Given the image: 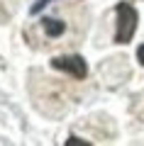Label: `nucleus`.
<instances>
[{
  "label": "nucleus",
  "instance_id": "nucleus-5",
  "mask_svg": "<svg viewBox=\"0 0 144 146\" xmlns=\"http://www.w3.org/2000/svg\"><path fill=\"white\" fill-rule=\"evenodd\" d=\"M81 144H86V146H88V141L78 139V136H68V139H66V146H81Z\"/></svg>",
  "mask_w": 144,
  "mask_h": 146
},
{
  "label": "nucleus",
  "instance_id": "nucleus-1",
  "mask_svg": "<svg viewBox=\"0 0 144 146\" xmlns=\"http://www.w3.org/2000/svg\"><path fill=\"white\" fill-rule=\"evenodd\" d=\"M117 25H115V44H129L134 32H137V10L129 3H117L115 5Z\"/></svg>",
  "mask_w": 144,
  "mask_h": 146
},
{
  "label": "nucleus",
  "instance_id": "nucleus-6",
  "mask_svg": "<svg viewBox=\"0 0 144 146\" xmlns=\"http://www.w3.org/2000/svg\"><path fill=\"white\" fill-rule=\"evenodd\" d=\"M137 58H139V63H142V66H144V44H142V46L137 49Z\"/></svg>",
  "mask_w": 144,
  "mask_h": 146
},
{
  "label": "nucleus",
  "instance_id": "nucleus-3",
  "mask_svg": "<svg viewBox=\"0 0 144 146\" xmlns=\"http://www.w3.org/2000/svg\"><path fill=\"white\" fill-rule=\"evenodd\" d=\"M39 27L49 39H59V36L66 34V22H61L59 17H52V15H44L39 20Z\"/></svg>",
  "mask_w": 144,
  "mask_h": 146
},
{
  "label": "nucleus",
  "instance_id": "nucleus-4",
  "mask_svg": "<svg viewBox=\"0 0 144 146\" xmlns=\"http://www.w3.org/2000/svg\"><path fill=\"white\" fill-rule=\"evenodd\" d=\"M49 3H52V0H37L34 5H32V7H29V12H32V15H39V12H42V10H44V7H46V5H49Z\"/></svg>",
  "mask_w": 144,
  "mask_h": 146
},
{
  "label": "nucleus",
  "instance_id": "nucleus-2",
  "mask_svg": "<svg viewBox=\"0 0 144 146\" xmlns=\"http://www.w3.org/2000/svg\"><path fill=\"white\" fill-rule=\"evenodd\" d=\"M52 66L56 68V71H64V73H68V76H73L76 80H86V76H88V66H86V61H83V56H56V58H52Z\"/></svg>",
  "mask_w": 144,
  "mask_h": 146
}]
</instances>
